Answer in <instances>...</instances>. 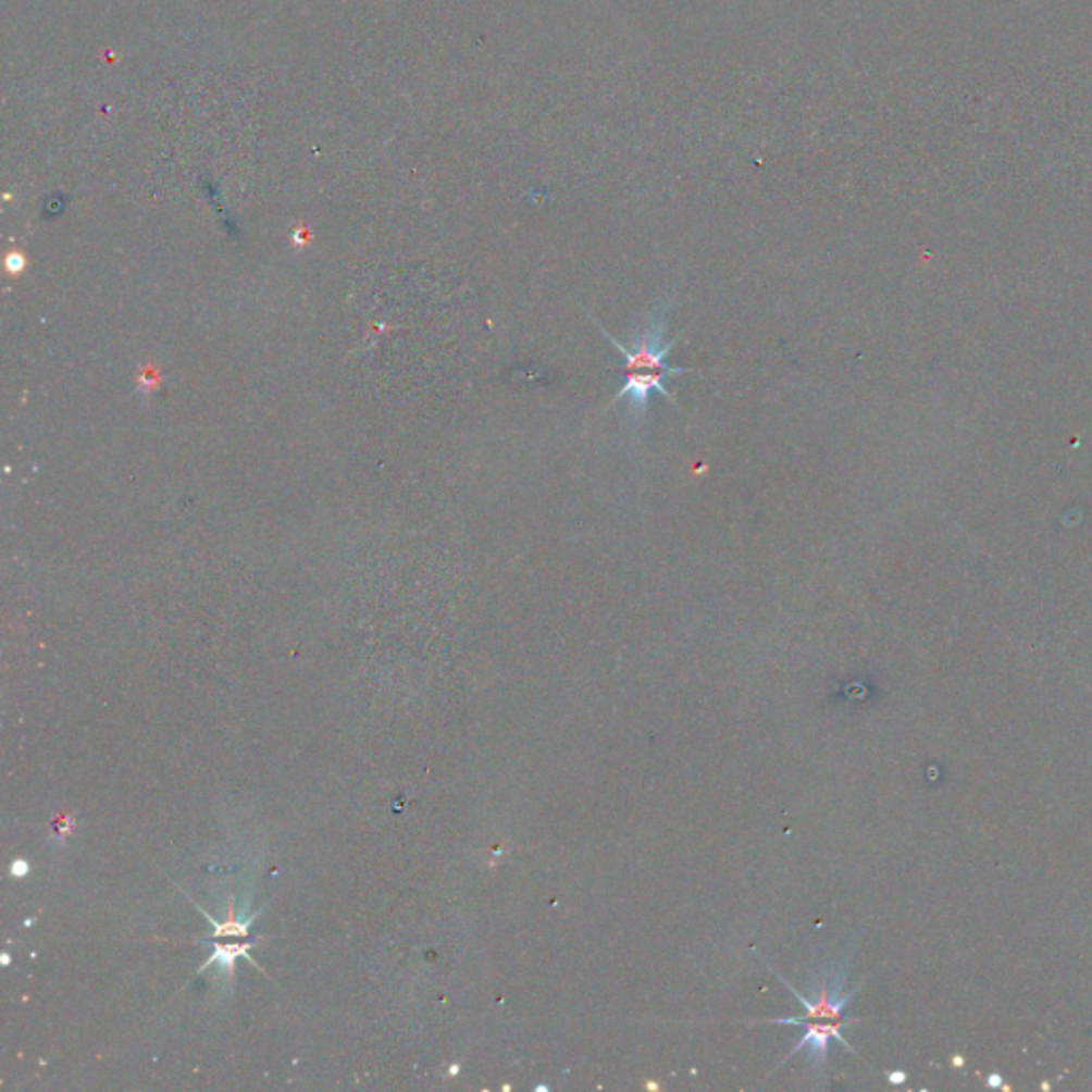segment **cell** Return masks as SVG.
Returning <instances> with one entry per match:
<instances>
[{
	"instance_id": "277c9868",
	"label": "cell",
	"mask_w": 1092,
	"mask_h": 1092,
	"mask_svg": "<svg viewBox=\"0 0 1092 1092\" xmlns=\"http://www.w3.org/2000/svg\"><path fill=\"white\" fill-rule=\"evenodd\" d=\"M206 918L214 925V929H216L214 936H216V939H219V936H228V934H241V936H246V934H248V927H250V922H252V918H250V920H235V905H233V901H231V905H228V918H226L222 925L216 922V920H212L210 916H206Z\"/></svg>"
},
{
	"instance_id": "5b68a950",
	"label": "cell",
	"mask_w": 1092,
	"mask_h": 1092,
	"mask_svg": "<svg viewBox=\"0 0 1092 1092\" xmlns=\"http://www.w3.org/2000/svg\"><path fill=\"white\" fill-rule=\"evenodd\" d=\"M11 869H13L15 877H24V874L28 873V865L24 860H15Z\"/></svg>"
},
{
	"instance_id": "3957f363",
	"label": "cell",
	"mask_w": 1092,
	"mask_h": 1092,
	"mask_svg": "<svg viewBox=\"0 0 1092 1092\" xmlns=\"http://www.w3.org/2000/svg\"><path fill=\"white\" fill-rule=\"evenodd\" d=\"M250 947H252V943H244V945H237V943H235V945H220V943H216V952H214V956H212L210 960H206V965L201 967V971H203L206 967H210V965L219 963L220 971L224 969V971H226V976H228V980H231V978H233V965H235V960H237L239 956L250 958V956H248V950H250Z\"/></svg>"
},
{
	"instance_id": "6da1fadb",
	"label": "cell",
	"mask_w": 1092,
	"mask_h": 1092,
	"mask_svg": "<svg viewBox=\"0 0 1092 1092\" xmlns=\"http://www.w3.org/2000/svg\"><path fill=\"white\" fill-rule=\"evenodd\" d=\"M670 308H672V299L661 301L652 312V317L645 321V325L634 331V335L628 344L619 342L610 331L601 327L600 323L590 314L594 325L600 328L601 335L615 346V350L621 357V386L615 393L610 406H615L623 397H628L630 399L628 401V417L634 427H641V423L645 421L654 393L663 395L668 399V404L679 408L677 397L668 390L666 383L681 376V374L692 372L690 368H674L666 361L670 350L681 339V337L666 339Z\"/></svg>"
},
{
	"instance_id": "7a4b0ae2",
	"label": "cell",
	"mask_w": 1092,
	"mask_h": 1092,
	"mask_svg": "<svg viewBox=\"0 0 1092 1092\" xmlns=\"http://www.w3.org/2000/svg\"><path fill=\"white\" fill-rule=\"evenodd\" d=\"M770 971L785 983L790 988V992L803 1003V1007L807 1009L805 1016H790V1018H774V1020H762L758 1025H785V1027H803L805 1029V1035L803 1039L792 1047V1052L787 1054L785 1060H790L796 1052L801 1050H809V1058L814 1060V1065L818 1069H823L826 1065V1056H828V1047H830V1041H836L841 1043L845 1050L854 1052L852 1045L845 1041L843 1038V1029L849 1027L852 1022H856L854 1018H847L845 1016V1007L847 1003L854 998L856 990H849L845 992V982H847V973L845 971H839L834 976V982L832 985L828 983V980H821L819 983L818 994L816 998H807L805 994H801L792 983L787 980H783L781 973H777L772 967Z\"/></svg>"
},
{
	"instance_id": "52a82bcc",
	"label": "cell",
	"mask_w": 1092,
	"mask_h": 1092,
	"mask_svg": "<svg viewBox=\"0 0 1092 1092\" xmlns=\"http://www.w3.org/2000/svg\"><path fill=\"white\" fill-rule=\"evenodd\" d=\"M988 1084H992V1087H998V1084H1001V1078H998V1076H994V1078H990V1080H988Z\"/></svg>"
},
{
	"instance_id": "8992f818",
	"label": "cell",
	"mask_w": 1092,
	"mask_h": 1092,
	"mask_svg": "<svg viewBox=\"0 0 1092 1092\" xmlns=\"http://www.w3.org/2000/svg\"><path fill=\"white\" fill-rule=\"evenodd\" d=\"M888 1080H890L892 1084H903V1082L907 1080V1076H905L903 1071H892V1074H888Z\"/></svg>"
}]
</instances>
